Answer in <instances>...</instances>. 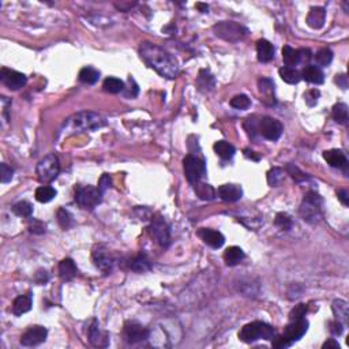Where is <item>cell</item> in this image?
Masks as SVG:
<instances>
[{"label": "cell", "instance_id": "6da1fadb", "mask_svg": "<svg viewBox=\"0 0 349 349\" xmlns=\"http://www.w3.org/2000/svg\"><path fill=\"white\" fill-rule=\"evenodd\" d=\"M140 56L146 63V66L166 79H175L180 72L178 62L172 57L169 52H166L159 45L152 43L140 44Z\"/></svg>", "mask_w": 349, "mask_h": 349}, {"label": "cell", "instance_id": "7a4b0ae2", "mask_svg": "<svg viewBox=\"0 0 349 349\" xmlns=\"http://www.w3.org/2000/svg\"><path fill=\"white\" fill-rule=\"evenodd\" d=\"M276 330L270 325L263 322H251L241 327L239 331V340L246 344H251L258 340H273Z\"/></svg>", "mask_w": 349, "mask_h": 349}, {"label": "cell", "instance_id": "3957f363", "mask_svg": "<svg viewBox=\"0 0 349 349\" xmlns=\"http://www.w3.org/2000/svg\"><path fill=\"white\" fill-rule=\"evenodd\" d=\"M322 205H324V199L319 194L314 191L307 192L300 206V216L305 222L315 224L322 218Z\"/></svg>", "mask_w": 349, "mask_h": 349}, {"label": "cell", "instance_id": "277c9868", "mask_svg": "<svg viewBox=\"0 0 349 349\" xmlns=\"http://www.w3.org/2000/svg\"><path fill=\"white\" fill-rule=\"evenodd\" d=\"M69 120H70L69 123H70L71 128L76 130V131H93V130L105 126V119L101 115L95 114V112H88V111L74 115Z\"/></svg>", "mask_w": 349, "mask_h": 349}, {"label": "cell", "instance_id": "5b68a950", "mask_svg": "<svg viewBox=\"0 0 349 349\" xmlns=\"http://www.w3.org/2000/svg\"><path fill=\"white\" fill-rule=\"evenodd\" d=\"M213 30L216 33L217 37L222 38L229 43H237L247 34V29L243 27L240 23H236L233 21H222L214 25Z\"/></svg>", "mask_w": 349, "mask_h": 349}, {"label": "cell", "instance_id": "8992f818", "mask_svg": "<svg viewBox=\"0 0 349 349\" xmlns=\"http://www.w3.org/2000/svg\"><path fill=\"white\" fill-rule=\"evenodd\" d=\"M60 172V163L56 154H48L37 164V176L41 183H51Z\"/></svg>", "mask_w": 349, "mask_h": 349}, {"label": "cell", "instance_id": "52a82bcc", "mask_svg": "<svg viewBox=\"0 0 349 349\" xmlns=\"http://www.w3.org/2000/svg\"><path fill=\"white\" fill-rule=\"evenodd\" d=\"M102 194L93 186H79L76 187L75 201L85 210H93L101 203Z\"/></svg>", "mask_w": 349, "mask_h": 349}, {"label": "cell", "instance_id": "ba28073f", "mask_svg": "<svg viewBox=\"0 0 349 349\" xmlns=\"http://www.w3.org/2000/svg\"><path fill=\"white\" fill-rule=\"evenodd\" d=\"M184 175L191 184H195L201 182L202 178L206 175V165L205 161L198 159L195 156H187L183 161Z\"/></svg>", "mask_w": 349, "mask_h": 349}, {"label": "cell", "instance_id": "9c48e42d", "mask_svg": "<svg viewBox=\"0 0 349 349\" xmlns=\"http://www.w3.org/2000/svg\"><path fill=\"white\" fill-rule=\"evenodd\" d=\"M149 231H150L152 236L156 239V241L159 243L161 247H168L169 246V243H171V231H169V227H168L165 220L160 214H156V216L153 217Z\"/></svg>", "mask_w": 349, "mask_h": 349}, {"label": "cell", "instance_id": "30bf717a", "mask_svg": "<svg viewBox=\"0 0 349 349\" xmlns=\"http://www.w3.org/2000/svg\"><path fill=\"white\" fill-rule=\"evenodd\" d=\"M259 134L269 140H277L282 134V126L277 119L270 116H263L258 123Z\"/></svg>", "mask_w": 349, "mask_h": 349}, {"label": "cell", "instance_id": "8fae6325", "mask_svg": "<svg viewBox=\"0 0 349 349\" xmlns=\"http://www.w3.org/2000/svg\"><path fill=\"white\" fill-rule=\"evenodd\" d=\"M48 330L44 326H32L22 334L21 337V345L23 347H37L40 344H43L47 340Z\"/></svg>", "mask_w": 349, "mask_h": 349}, {"label": "cell", "instance_id": "7c38bea8", "mask_svg": "<svg viewBox=\"0 0 349 349\" xmlns=\"http://www.w3.org/2000/svg\"><path fill=\"white\" fill-rule=\"evenodd\" d=\"M0 79L10 90H19L26 85V75L10 69H1Z\"/></svg>", "mask_w": 349, "mask_h": 349}, {"label": "cell", "instance_id": "4fadbf2b", "mask_svg": "<svg viewBox=\"0 0 349 349\" xmlns=\"http://www.w3.org/2000/svg\"><path fill=\"white\" fill-rule=\"evenodd\" d=\"M150 331L147 330L145 326L137 324V322H127L124 325V337L127 340V343L137 344L140 341H145L149 338Z\"/></svg>", "mask_w": 349, "mask_h": 349}, {"label": "cell", "instance_id": "5bb4252c", "mask_svg": "<svg viewBox=\"0 0 349 349\" xmlns=\"http://www.w3.org/2000/svg\"><path fill=\"white\" fill-rule=\"evenodd\" d=\"M93 262H94L95 267H98L105 274H108L112 270L115 263L114 258L111 256L108 250L104 248L102 246H98L97 248H94V251H93Z\"/></svg>", "mask_w": 349, "mask_h": 349}, {"label": "cell", "instance_id": "9a60e30c", "mask_svg": "<svg viewBox=\"0 0 349 349\" xmlns=\"http://www.w3.org/2000/svg\"><path fill=\"white\" fill-rule=\"evenodd\" d=\"M307 330H308V322L305 321L304 318L299 319V321H292L284 329V337L288 341L295 343V341H298V340H300L302 337L304 336Z\"/></svg>", "mask_w": 349, "mask_h": 349}, {"label": "cell", "instance_id": "2e32d148", "mask_svg": "<svg viewBox=\"0 0 349 349\" xmlns=\"http://www.w3.org/2000/svg\"><path fill=\"white\" fill-rule=\"evenodd\" d=\"M198 236L202 239L205 244H208L211 248H220L225 243L224 235H222L221 232H218V231H214V229L202 228L198 232Z\"/></svg>", "mask_w": 349, "mask_h": 349}, {"label": "cell", "instance_id": "e0dca14e", "mask_svg": "<svg viewBox=\"0 0 349 349\" xmlns=\"http://www.w3.org/2000/svg\"><path fill=\"white\" fill-rule=\"evenodd\" d=\"M243 195L241 187L237 184H222L218 188V197L225 202H236Z\"/></svg>", "mask_w": 349, "mask_h": 349}, {"label": "cell", "instance_id": "ac0fdd59", "mask_svg": "<svg viewBox=\"0 0 349 349\" xmlns=\"http://www.w3.org/2000/svg\"><path fill=\"white\" fill-rule=\"evenodd\" d=\"M89 341L94 347H107L109 343L108 334L100 329V325L95 319L92 322L89 327Z\"/></svg>", "mask_w": 349, "mask_h": 349}, {"label": "cell", "instance_id": "d6986e66", "mask_svg": "<svg viewBox=\"0 0 349 349\" xmlns=\"http://www.w3.org/2000/svg\"><path fill=\"white\" fill-rule=\"evenodd\" d=\"M324 159L333 168H345V166L348 165V160H347L345 153L343 150H338V149L326 150L324 153Z\"/></svg>", "mask_w": 349, "mask_h": 349}, {"label": "cell", "instance_id": "ffe728a7", "mask_svg": "<svg viewBox=\"0 0 349 349\" xmlns=\"http://www.w3.org/2000/svg\"><path fill=\"white\" fill-rule=\"evenodd\" d=\"M326 11L324 7H312L307 15V25L312 29H321L325 25Z\"/></svg>", "mask_w": 349, "mask_h": 349}, {"label": "cell", "instance_id": "44dd1931", "mask_svg": "<svg viewBox=\"0 0 349 349\" xmlns=\"http://www.w3.org/2000/svg\"><path fill=\"white\" fill-rule=\"evenodd\" d=\"M258 60L262 63H269L274 57V47L267 40H259L256 43Z\"/></svg>", "mask_w": 349, "mask_h": 349}, {"label": "cell", "instance_id": "7402d4cb", "mask_svg": "<svg viewBox=\"0 0 349 349\" xmlns=\"http://www.w3.org/2000/svg\"><path fill=\"white\" fill-rule=\"evenodd\" d=\"M300 75L303 79H305L307 82L315 83V85H321L324 83V72L321 71L319 67L317 66H305L303 71L300 72Z\"/></svg>", "mask_w": 349, "mask_h": 349}, {"label": "cell", "instance_id": "603a6c76", "mask_svg": "<svg viewBox=\"0 0 349 349\" xmlns=\"http://www.w3.org/2000/svg\"><path fill=\"white\" fill-rule=\"evenodd\" d=\"M128 266L137 273H145V272H149L152 269V262L147 258L146 254H140L134 256L133 259H130Z\"/></svg>", "mask_w": 349, "mask_h": 349}, {"label": "cell", "instance_id": "cb8c5ba5", "mask_svg": "<svg viewBox=\"0 0 349 349\" xmlns=\"http://www.w3.org/2000/svg\"><path fill=\"white\" fill-rule=\"evenodd\" d=\"M59 273L63 281H71V279H75L76 273H78V269H76L74 260L70 258H66L60 262L59 265Z\"/></svg>", "mask_w": 349, "mask_h": 349}, {"label": "cell", "instance_id": "d4e9b609", "mask_svg": "<svg viewBox=\"0 0 349 349\" xmlns=\"http://www.w3.org/2000/svg\"><path fill=\"white\" fill-rule=\"evenodd\" d=\"M244 251L241 250L240 247L237 246H232V247H228L225 250L224 253V260L228 266H236L239 265L241 260L244 259Z\"/></svg>", "mask_w": 349, "mask_h": 349}, {"label": "cell", "instance_id": "484cf974", "mask_svg": "<svg viewBox=\"0 0 349 349\" xmlns=\"http://www.w3.org/2000/svg\"><path fill=\"white\" fill-rule=\"evenodd\" d=\"M32 295H22L14 300L13 303V312L15 315H22L25 312L32 310Z\"/></svg>", "mask_w": 349, "mask_h": 349}, {"label": "cell", "instance_id": "4316f807", "mask_svg": "<svg viewBox=\"0 0 349 349\" xmlns=\"http://www.w3.org/2000/svg\"><path fill=\"white\" fill-rule=\"evenodd\" d=\"M331 308H333V312H334V315H336V321L341 322L344 326L348 324L349 308H348V303H347V302H344V300H341V299L334 300V302H333V307H331Z\"/></svg>", "mask_w": 349, "mask_h": 349}, {"label": "cell", "instance_id": "83f0119b", "mask_svg": "<svg viewBox=\"0 0 349 349\" xmlns=\"http://www.w3.org/2000/svg\"><path fill=\"white\" fill-rule=\"evenodd\" d=\"M194 190L197 192V195L203 201H211L216 198V191L214 188L208 183H202V182H197L194 184Z\"/></svg>", "mask_w": 349, "mask_h": 349}, {"label": "cell", "instance_id": "f1b7e54d", "mask_svg": "<svg viewBox=\"0 0 349 349\" xmlns=\"http://www.w3.org/2000/svg\"><path fill=\"white\" fill-rule=\"evenodd\" d=\"M214 152L217 153V156H220L222 160H231L235 156V147L232 146L229 142L225 140H218L214 143Z\"/></svg>", "mask_w": 349, "mask_h": 349}, {"label": "cell", "instance_id": "f546056e", "mask_svg": "<svg viewBox=\"0 0 349 349\" xmlns=\"http://www.w3.org/2000/svg\"><path fill=\"white\" fill-rule=\"evenodd\" d=\"M331 116L333 119L338 123V124H347L349 119V114H348V105L344 104V102H338L333 107V111H331Z\"/></svg>", "mask_w": 349, "mask_h": 349}, {"label": "cell", "instance_id": "4dcf8cb0", "mask_svg": "<svg viewBox=\"0 0 349 349\" xmlns=\"http://www.w3.org/2000/svg\"><path fill=\"white\" fill-rule=\"evenodd\" d=\"M279 76L284 82L289 83V85H296L299 83V81L302 79V75L298 70L291 69V67H281L279 70Z\"/></svg>", "mask_w": 349, "mask_h": 349}, {"label": "cell", "instance_id": "1f68e13d", "mask_svg": "<svg viewBox=\"0 0 349 349\" xmlns=\"http://www.w3.org/2000/svg\"><path fill=\"white\" fill-rule=\"evenodd\" d=\"M102 88H104V90H105V92L112 93V94H116V93H120V92H123L126 86H124V82H123V81H120L119 78L109 76V78H107V79L104 81Z\"/></svg>", "mask_w": 349, "mask_h": 349}, {"label": "cell", "instance_id": "d6a6232c", "mask_svg": "<svg viewBox=\"0 0 349 349\" xmlns=\"http://www.w3.org/2000/svg\"><path fill=\"white\" fill-rule=\"evenodd\" d=\"M100 79V72L93 67H83L79 71V81L86 85H94Z\"/></svg>", "mask_w": 349, "mask_h": 349}, {"label": "cell", "instance_id": "836d02e7", "mask_svg": "<svg viewBox=\"0 0 349 349\" xmlns=\"http://www.w3.org/2000/svg\"><path fill=\"white\" fill-rule=\"evenodd\" d=\"M282 60L285 63V67H291L293 69L296 64H299V55L296 49H293L292 47L285 45L282 48Z\"/></svg>", "mask_w": 349, "mask_h": 349}, {"label": "cell", "instance_id": "e575fe53", "mask_svg": "<svg viewBox=\"0 0 349 349\" xmlns=\"http://www.w3.org/2000/svg\"><path fill=\"white\" fill-rule=\"evenodd\" d=\"M56 197V190L49 186H43L36 190V199L41 203L51 202L53 198Z\"/></svg>", "mask_w": 349, "mask_h": 349}, {"label": "cell", "instance_id": "d590c367", "mask_svg": "<svg viewBox=\"0 0 349 349\" xmlns=\"http://www.w3.org/2000/svg\"><path fill=\"white\" fill-rule=\"evenodd\" d=\"M331 60H333V52H331L329 48H322V49H319V51L317 52V55H315V62H317L318 66H321V67L329 66V64L331 63Z\"/></svg>", "mask_w": 349, "mask_h": 349}, {"label": "cell", "instance_id": "8d00e7d4", "mask_svg": "<svg viewBox=\"0 0 349 349\" xmlns=\"http://www.w3.org/2000/svg\"><path fill=\"white\" fill-rule=\"evenodd\" d=\"M284 180V171L281 168H273L267 172V183L272 187H279Z\"/></svg>", "mask_w": 349, "mask_h": 349}, {"label": "cell", "instance_id": "74e56055", "mask_svg": "<svg viewBox=\"0 0 349 349\" xmlns=\"http://www.w3.org/2000/svg\"><path fill=\"white\" fill-rule=\"evenodd\" d=\"M13 211L19 217H30L33 213V206L29 202L22 201L14 205Z\"/></svg>", "mask_w": 349, "mask_h": 349}, {"label": "cell", "instance_id": "f35d334b", "mask_svg": "<svg viewBox=\"0 0 349 349\" xmlns=\"http://www.w3.org/2000/svg\"><path fill=\"white\" fill-rule=\"evenodd\" d=\"M285 171L288 175H291L292 176V179L295 180V182H305V180H308V176H307V173H304L303 171H300L298 166L295 165V164H288V165L285 166Z\"/></svg>", "mask_w": 349, "mask_h": 349}, {"label": "cell", "instance_id": "ab89813d", "mask_svg": "<svg viewBox=\"0 0 349 349\" xmlns=\"http://www.w3.org/2000/svg\"><path fill=\"white\" fill-rule=\"evenodd\" d=\"M198 85H199V88H203V89L206 90H210L214 86V79H213V76L209 74V71L202 70L199 72Z\"/></svg>", "mask_w": 349, "mask_h": 349}, {"label": "cell", "instance_id": "60d3db41", "mask_svg": "<svg viewBox=\"0 0 349 349\" xmlns=\"http://www.w3.org/2000/svg\"><path fill=\"white\" fill-rule=\"evenodd\" d=\"M274 224H276L281 231H289V229L292 228V220H291V217L288 216L286 213H279V214L276 216Z\"/></svg>", "mask_w": 349, "mask_h": 349}, {"label": "cell", "instance_id": "b9f144b4", "mask_svg": "<svg viewBox=\"0 0 349 349\" xmlns=\"http://www.w3.org/2000/svg\"><path fill=\"white\" fill-rule=\"evenodd\" d=\"M250 105H251V100L246 94L235 95L231 100V107H233L235 109H247Z\"/></svg>", "mask_w": 349, "mask_h": 349}, {"label": "cell", "instance_id": "7bdbcfd3", "mask_svg": "<svg viewBox=\"0 0 349 349\" xmlns=\"http://www.w3.org/2000/svg\"><path fill=\"white\" fill-rule=\"evenodd\" d=\"M307 314V304H298L295 305L292 311L289 312V321H299V319H303Z\"/></svg>", "mask_w": 349, "mask_h": 349}, {"label": "cell", "instance_id": "ee69618b", "mask_svg": "<svg viewBox=\"0 0 349 349\" xmlns=\"http://www.w3.org/2000/svg\"><path fill=\"white\" fill-rule=\"evenodd\" d=\"M258 123L259 121L255 120L254 117H248L247 120L244 121V128H246L250 138H255L256 134H259V131H258Z\"/></svg>", "mask_w": 349, "mask_h": 349}, {"label": "cell", "instance_id": "f6af8a7d", "mask_svg": "<svg viewBox=\"0 0 349 349\" xmlns=\"http://www.w3.org/2000/svg\"><path fill=\"white\" fill-rule=\"evenodd\" d=\"M273 90H274V83L272 82L270 79H267V78H262V79H259V92L260 93H263V94L272 97V94H273Z\"/></svg>", "mask_w": 349, "mask_h": 349}, {"label": "cell", "instance_id": "bcb514c9", "mask_svg": "<svg viewBox=\"0 0 349 349\" xmlns=\"http://www.w3.org/2000/svg\"><path fill=\"white\" fill-rule=\"evenodd\" d=\"M57 220L62 228H69L71 224V214L66 209H60L57 211Z\"/></svg>", "mask_w": 349, "mask_h": 349}, {"label": "cell", "instance_id": "7dc6e473", "mask_svg": "<svg viewBox=\"0 0 349 349\" xmlns=\"http://www.w3.org/2000/svg\"><path fill=\"white\" fill-rule=\"evenodd\" d=\"M0 171H1V183H8V182H11V179H13V175H14V169L11 168V166H8L7 164H1L0 165Z\"/></svg>", "mask_w": 349, "mask_h": 349}, {"label": "cell", "instance_id": "c3c4849f", "mask_svg": "<svg viewBox=\"0 0 349 349\" xmlns=\"http://www.w3.org/2000/svg\"><path fill=\"white\" fill-rule=\"evenodd\" d=\"M111 186H112V179H111L108 173H104L101 178H100V182H98V187H97V188L100 190L101 194H104L108 188H111Z\"/></svg>", "mask_w": 349, "mask_h": 349}, {"label": "cell", "instance_id": "681fc988", "mask_svg": "<svg viewBox=\"0 0 349 349\" xmlns=\"http://www.w3.org/2000/svg\"><path fill=\"white\" fill-rule=\"evenodd\" d=\"M318 97H319V90L311 89L308 90V92L304 94V100L310 107H314V105L318 102Z\"/></svg>", "mask_w": 349, "mask_h": 349}, {"label": "cell", "instance_id": "f907efd6", "mask_svg": "<svg viewBox=\"0 0 349 349\" xmlns=\"http://www.w3.org/2000/svg\"><path fill=\"white\" fill-rule=\"evenodd\" d=\"M298 55H299V63H303V64H308V62L311 60L312 57L311 51H310V49H305V48L299 49Z\"/></svg>", "mask_w": 349, "mask_h": 349}, {"label": "cell", "instance_id": "816d5d0a", "mask_svg": "<svg viewBox=\"0 0 349 349\" xmlns=\"http://www.w3.org/2000/svg\"><path fill=\"white\" fill-rule=\"evenodd\" d=\"M292 345V343L291 341H288L285 337H274L273 338V347L274 348H288V347H291Z\"/></svg>", "mask_w": 349, "mask_h": 349}, {"label": "cell", "instance_id": "f5cc1de1", "mask_svg": "<svg viewBox=\"0 0 349 349\" xmlns=\"http://www.w3.org/2000/svg\"><path fill=\"white\" fill-rule=\"evenodd\" d=\"M329 326H330L331 334H334V336H341V334H343L344 325L341 324V322L334 321V322H330V324H329Z\"/></svg>", "mask_w": 349, "mask_h": 349}, {"label": "cell", "instance_id": "db71d44e", "mask_svg": "<svg viewBox=\"0 0 349 349\" xmlns=\"http://www.w3.org/2000/svg\"><path fill=\"white\" fill-rule=\"evenodd\" d=\"M48 273L45 272V270H40V272H37V274L34 276V279H36V282L37 284H40V285H43V284H45L47 281H48Z\"/></svg>", "mask_w": 349, "mask_h": 349}, {"label": "cell", "instance_id": "11a10c76", "mask_svg": "<svg viewBox=\"0 0 349 349\" xmlns=\"http://www.w3.org/2000/svg\"><path fill=\"white\" fill-rule=\"evenodd\" d=\"M336 83H338V86L341 89H348V76L345 74H340V75L336 76Z\"/></svg>", "mask_w": 349, "mask_h": 349}, {"label": "cell", "instance_id": "9f6ffc18", "mask_svg": "<svg viewBox=\"0 0 349 349\" xmlns=\"http://www.w3.org/2000/svg\"><path fill=\"white\" fill-rule=\"evenodd\" d=\"M337 197H338V199L341 201V203H343L344 206H348L349 199H348V192H347V191L340 190L338 192H337Z\"/></svg>", "mask_w": 349, "mask_h": 349}, {"label": "cell", "instance_id": "6f0895ef", "mask_svg": "<svg viewBox=\"0 0 349 349\" xmlns=\"http://www.w3.org/2000/svg\"><path fill=\"white\" fill-rule=\"evenodd\" d=\"M30 232H32V233H44L45 227L41 222H37V225H32V227H30Z\"/></svg>", "mask_w": 349, "mask_h": 349}, {"label": "cell", "instance_id": "680465c9", "mask_svg": "<svg viewBox=\"0 0 349 349\" xmlns=\"http://www.w3.org/2000/svg\"><path fill=\"white\" fill-rule=\"evenodd\" d=\"M340 349V344L337 343L336 340H329L324 344V349Z\"/></svg>", "mask_w": 349, "mask_h": 349}, {"label": "cell", "instance_id": "91938a15", "mask_svg": "<svg viewBox=\"0 0 349 349\" xmlns=\"http://www.w3.org/2000/svg\"><path fill=\"white\" fill-rule=\"evenodd\" d=\"M244 156H246L247 159L253 160V161H259V156H256V154H255V152H253V150H248V149H246V150H244Z\"/></svg>", "mask_w": 349, "mask_h": 349}, {"label": "cell", "instance_id": "94428289", "mask_svg": "<svg viewBox=\"0 0 349 349\" xmlns=\"http://www.w3.org/2000/svg\"><path fill=\"white\" fill-rule=\"evenodd\" d=\"M195 7L201 10V13H209V6H208V4H203V3H197V4H195Z\"/></svg>", "mask_w": 349, "mask_h": 349}]
</instances>
